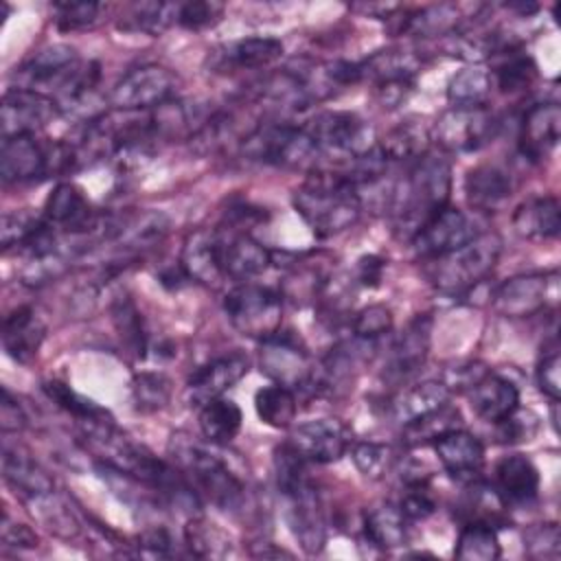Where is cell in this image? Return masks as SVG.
<instances>
[{"label":"cell","mask_w":561,"mask_h":561,"mask_svg":"<svg viewBox=\"0 0 561 561\" xmlns=\"http://www.w3.org/2000/svg\"><path fill=\"white\" fill-rule=\"evenodd\" d=\"M451 193V162L440 153H425L394 182L390 213L401 239H412L419 228L447 206Z\"/></svg>","instance_id":"1"},{"label":"cell","mask_w":561,"mask_h":561,"mask_svg":"<svg viewBox=\"0 0 561 561\" xmlns=\"http://www.w3.org/2000/svg\"><path fill=\"white\" fill-rule=\"evenodd\" d=\"M294 210L318 237H333L351 228L362 215L355 184L342 171L316 169L291 195Z\"/></svg>","instance_id":"2"},{"label":"cell","mask_w":561,"mask_h":561,"mask_svg":"<svg viewBox=\"0 0 561 561\" xmlns=\"http://www.w3.org/2000/svg\"><path fill=\"white\" fill-rule=\"evenodd\" d=\"M169 451L175 467L186 476L202 500L230 513H237L243 506L245 486L219 456L182 432L171 436Z\"/></svg>","instance_id":"3"},{"label":"cell","mask_w":561,"mask_h":561,"mask_svg":"<svg viewBox=\"0 0 561 561\" xmlns=\"http://www.w3.org/2000/svg\"><path fill=\"white\" fill-rule=\"evenodd\" d=\"M239 142L243 158L285 169L311 167L320 156V149L305 125L283 121L256 123Z\"/></svg>","instance_id":"4"},{"label":"cell","mask_w":561,"mask_h":561,"mask_svg":"<svg viewBox=\"0 0 561 561\" xmlns=\"http://www.w3.org/2000/svg\"><path fill=\"white\" fill-rule=\"evenodd\" d=\"M502 237L497 232H480L458 250L438 256L432 270V283L440 294L462 296L480 285L497 265L502 254Z\"/></svg>","instance_id":"5"},{"label":"cell","mask_w":561,"mask_h":561,"mask_svg":"<svg viewBox=\"0 0 561 561\" xmlns=\"http://www.w3.org/2000/svg\"><path fill=\"white\" fill-rule=\"evenodd\" d=\"M224 313L237 333L263 342L280 331L283 296L263 285L239 283L226 294Z\"/></svg>","instance_id":"6"},{"label":"cell","mask_w":561,"mask_h":561,"mask_svg":"<svg viewBox=\"0 0 561 561\" xmlns=\"http://www.w3.org/2000/svg\"><path fill=\"white\" fill-rule=\"evenodd\" d=\"M305 129L316 140L320 156L333 153L346 162L368 153L377 147V138L373 127L355 112L344 110H327L318 112Z\"/></svg>","instance_id":"7"},{"label":"cell","mask_w":561,"mask_h":561,"mask_svg":"<svg viewBox=\"0 0 561 561\" xmlns=\"http://www.w3.org/2000/svg\"><path fill=\"white\" fill-rule=\"evenodd\" d=\"M178 77L160 64H142L125 72L110 90L107 103L123 112H149L175 96Z\"/></svg>","instance_id":"8"},{"label":"cell","mask_w":561,"mask_h":561,"mask_svg":"<svg viewBox=\"0 0 561 561\" xmlns=\"http://www.w3.org/2000/svg\"><path fill=\"white\" fill-rule=\"evenodd\" d=\"M495 114L482 107H449L432 125V140L449 153H471L489 145L497 134Z\"/></svg>","instance_id":"9"},{"label":"cell","mask_w":561,"mask_h":561,"mask_svg":"<svg viewBox=\"0 0 561 561\" xmlns=\"http://www.w3.org/2000/svg\"><path fill=\"white\" fill-rule=\"evenodd\" d=\"M259 366L274 383L287 386L294 392H309L316 375V362L305 344L294 333H274L263 340L259 351Z\"/></svg>","instance_id":"10"},{"label":"cell","mask_w":561,"mask_h":561,"mask_svg":"<svg viewBox=\"0 0 561 561\" xmlns=\"http://www.w3.org/2000/svg\"><path fill=\"white\" fill-rule=\"evenodd\" d=\"M559 272H530L504 280L491 296L495 313L504 318H530L546 309L548 300L557 296ZM554 300V298H552Z\"/></svg>","instance_id":"11"},{"label":"cell","mask_w":561,"mask_h":561,"mask_svg":"<svg viewBox=\"0 0 561 561\" xmlns=\"http://www.w3.org/2000/svg\"><path fill=\"white\" fill-rule=\"evenodd\" d=\"M285 500V517L291 535L307 554L322 552L327 543V517L318 489L307 478L305 482L280 493Z\"/></svg>","instance_id":"12"},{"label":"cell","mask_w":561,"mask_h":561,"mask_svg":"<svg viewBox=\"0 0 561 561\" xmlns=\"http://www.w3.org/2000/svg\"><path fill=\"white\" fill-rule=\"evenodd\" d=\"M478 232L476 221L460 208L445 206L436 215H432L419 232L410 239L412 250L423 259L445 256L467 241H471Z\"/></svg>","instance_id":"13"},{"label":"cell","mask_w":561,"mask_h":561,"mask_svg":"<svg viewBox=\"0 0 561 561\" xmlns=\"http://www.w3.org/2000/svg\"><path fill=\"white\" fill-rule=\"evenodd\" d=\"M55 116H59V105L48 94L28 88H9L0 103L2 138L35 136Z\"/></svg>","instance_id":"14"},{"label":"cell","mask_w":561,"mask_h":561,"mask_svg":"<svg viewBox=\"0 0 561 561\" xmlns=\"http://www.w3.org/2000/svg\"><path fill=\"white\" fill-rule=\"evenodd\" d=\"M287 443L307 462L331 465L348 451L351 436L346 425L337 419H313L294 427Z\"/></svg>","instance_id":"15"},{"label":"cell","mask_w":561,"mask_h":561,"mask_svg":"<svg viewBox=\"0 0 561 561\" xmlns=\"http://www.w3.org/2000/svg\"><path fill=\"white\" fill-rule=\"evenodd\" d=\"M250 370V359L234 351L228 355H219L204 366H199L188 383H186V397L191 405L202 408L210 399L224 397L226 390H230L234 383H239Z\"/></svg>","instance_id":"16"},{"label":"cell","mask_w":561,"mask_h":561,"mask_svg":"<svg viewBox=\"0 0 561 561\" xmlns=\"http://www.w3.org/2000/svg\"><path fill=\"white\" fill-rule=\"evenodd\" d=\"M280 55L283 42L276 37H243L210 50L206 64L213 72H241L267 68L278 61Z\"/></svg>","instance_id":"17"},{"label":"cell","mask_w":561,"mask_h":561,"mask_svg":"<svg viewBox=\"0 0 561 561\" xmlns=\"http://www.w3.org/2000/svg\"><path fill=\"white\" fill-rule=\"evenodd\" d=\"M217 232L221 245V270L226 278L248 280L263 274L274 261V254L245 230L217 228Z\"/></svg>","instance_id":"18"},{"label":"cell","mask_w":561,"mask_h":561,"mask_svg":"<svg viewBox=\"0 0 561 561\" xmlns=\"http://www.w3.org/2000/svg\"><path fill=\"white\" fill-rule=\"evenodd\" d=\"M561 107L557 101H541L526 110L519 125V153L530 160H543L559 142Z\"/></svg>","instance_id":"19"},{"label":"cell","mask_w":561,"mask_h":561,"mask_svg":"<svg viewBox=\"0 0 561 561\" xmlns=\"http://www.w3.org/2000/svg\"><path fill=\"white\" fill-rule=\"evenodd\" d=\"M432 316L419 313L414 316L405 329L397 335L390 357H388V377L390 379H408L414 373H419L430 355V342H432Z\"/></svg>","instance_id":"20"},{"label":"cell","mask_w":561,"mask_h":561,"mask_svg":"<svg viewBox=\"0 0 561 561\" xmlns=\"http://www.w3.org/2000/svg\"><path fill=\"white\" fill-rule=\"evenodd\" d=\"M77 53L68 44H50L33 53L22 68L18 70V88L37 90L42 94H53V90L59 85V81L70 72V68L77 64Z\"/></svg>","instance_id":"21"},{"label":"cell","mask_w":561,"mask_h":561,"mask_svg":"<svg viewBox=\"0 0 561 561\" xmlns=\"http://www.w3.org/2000/svg\"><path fill=\"white\" fill-rule=\"evenodd\" d=\"M180 265L188 280L202 285H219L226 276L221 270V245L217 228H197L182 243Z\"/></svg>","instance_id":"22"},{"label":"cell","mask_w":561,"mask_h":561,"mask_svg":"<svg viewBox=\"0 0 561 561\" xmlns=\"http://www.w3.org/2000/svg\"><path fill=\"white\" fill-rule=\"evenodd\" d=\"M434 451L451 478L460 482H473L480 478L484 465V447L478 436L456 427L434 440Z\"/></svg>","instance_id":"23"},{"label":"cell","mask_w":561,"mask_h":561,"mask_svg":"<svg viewBox=\"0 0 561 561\" xmlns=\"http://www.w3.org/2000/svg\"><path fill=\"white\" fill-rule=\"evenodd\" d=\"M169 226L171 221L162 210H138L125 215L123 219L114 217L110 243H116V248L125 254L145 252L167 237Z\"/></svg>","instance_id":"24"},{"label":"cell","mask_w":561,"mask_h":561,"mask_svg":"<svg viewBox=\"0 0 561 561\" xmlns=\"http://www.w3.org/2000/svg\"><path fill=\"white\" fill-rule=\"evenodd\" d=\"M46 337V324L28 307H15L2 324V348L18 364H31Z\"/></svg>","instance_id":"25"},{"label":"cell","mask_w":561,"mask_h":561,"mask_svg":"<svg viewBox=\"0 0 561 561\" xmlns=\"http://www.w3.org/2000/svg\"><path fill=\"white\" fill-rule=\"evenodd\" d=\"M493 489L506 506H528L539 495V469L522 454L504 456L495 465Z\"/></svg>","instance_id":"26"},{"label":"cell","mask_w":561,"mask_h":561,"mask_svg":"<svg viewBox=\"0 0 561 561\" xmlns=\"http://www.w3.org/2000/svg\"><path fill=\"white\" fill-rule=\"evenodd\" d=\"M469 401L476 416L495 425L519 408V390L511 379L489 370L471 386Z\"/></svg>","instance_id":"27"},{"label":"cell","mask_w":561,"mask_h":561,"mask_svg":"<svg viewBox=\"0 0 561 561\" xmlns=\"http://www.w3.org/2000/svg\"><path fill=\"white\" fill-rule=\"evenodd\" d=\"M513 193L511 175L495 164H480L465 175V197L480 213L500 210Z\"/></svg>","instance_id":"28"},{"label":"cell","mask_w":561,"mask_h":561,"mask_svg":"<svg viewBox=\"0 0 561 561\" xmlns=\"http://www.w3.org/2000/svg\"><path fill=\"white\" fill-rule=\"evenodd\" d=\"M2 476L7 484L26 502L55 491L53 476L39 462H35L28 454L9 449L7 445L2 447Z\"/></svg>","instance_id":"29"},{"label":"cell","mask_w":561,"mask_h":561,"mask_svg":"<svg viewBox=\"0 0 561 561\" xmlns=\"http://www.w3.org/2000/svg\"><path fill=\"white\" fill-rule=\"evenodd\" d=\"M449 399H451V390L443 381L427 379L401 390L392 399L390 412H392V419L403 427L416 419H423L449 405Z\"/></svg>","instance_id":"30"},{"label":"cell","mask_w":561,"mask_h":561,"mask_svg":"<svg viewBox=\"0 0 561 561\" xmlns=\"http://www.w3.org/2000/svg\"><path fill=\"white\" fill-rule=\"evenodd\" d=\"M421 66L423 59L414 50L403 48L377 50L370 57L357 61L359 81H370L373 85L390 81H414Z\"/></svg>","instance_id":"31"},{"label":"cell","mask_w":561,"mask_h":561,"mask_svg":"<svg viewBox=\"0 0 561 561\" xmlns=\"http://www.w3.org/2000/svg\"><path fill=\"white\" fill-rule=\"evenodd\" d=\"M513 228L524 239H554L561 228V206L552 195L530 197L513 213Z\"/></svg>","instance_id":"32"},{"label":"cell","mask_w":561,"mask_h":561,"mask_svg":"<svg viewBox=\"0 0 561 561\" xmlns=\"http://www.w3.org/2000/svg\"><path fill=\"white\" fill-rule=\"evenodd\" d=\"M432 140V129L425 125L423 118L410 116L386 131L383 138L377 140L379 151L388 162L392 160H419L427 153Z\"/></svg>","instance_id":"33"},{"label":"cell","mask_w":561,"mask_h":561,"mask_svg":"<svg viewBox=\"0 0 561 561\" xmlns=\"http://www.w3.org/2000/svg\"><path fill=\"white\" fill-rule=\"evenodd\" d=\"M42 390L46 392V397L57 405L61 408L66 414H70L77 425L81 427V434L85 432H92L101 425H107V423H114V419L110 416L107 410H103L101 405H96L92 399H85L83 394H79L77 390H72L66 381H59V379H46L42 383Z\"/></svg>","instance_id":"34"},{"label":"cell","mask_w":561,"mask_h":561,"mask_svg":"<svg viewBox=\"0 0 561 561\" xmlns=\"http://www.w3.org/2000/svg\"><path fill=\"white\" fill-rule=\"evenodd\" d=\"M408 524L399 504L381 502L364 513V537L377 550L401 548L408 541Z\"/></svg>","instance_id":"35"},{"label":"cell","mask_w":561,"mask_h":561,"mask_svg":"<svg viewBox=\"0 0 561 561\" xmlns=\"http://www.w3.org/2000/svg\"><path fill=\"white\" fill-rule=\"evenodd\" d=\"M497 61L491 70L493 83L504 92V94H515V92H524L528 90L539 72H537V64L530 55H526L524 50H519V46H511V48H502L500 53L493 55Z\"/></svg>","instance_id":"36"},{"label":"cell","mask_w":561,"mask_h":561,"mask_svg":"<svg viewBox=\"0 0 561 561\" xmlns=\"http://www.w3.org/2000/svg\"><path fill=\"white\" fill-rule=\"evenodd\" d=\"M241 408L232 399L217 397L199 408V430L210 445L232 443L241 430Z\"/></svg>","instance_id":"37"},{"label":"cell","mask_w":561,"mask_h":561,"mask_svg":"<svg viewBox=\"0 0 561 561\" xmlns=\"http://www.w3.org/2000/svg\"><path fill=\"white\" fill-rule=\"evenodd\" d=\"M493 77L482 64H471L458 70L447 83V101L451 107H482L491 96Z\"/></svg>","instance_id":"38"},{"label":"cell","mask_w":561,"mask_h":561,"mask_svg":"<svg viewBox=\"0 0 561 561\" xmlns=\"http://www.w3.org/2000/svg\"><path fill=\"white\" fill-rule=\"evenodd\" d=\"M110 316H112V324H114L125 351L131 357L142 359L147 355L149 344H147V329H145V322H142V316H140L136 302L127 294H121L112 300Z\"/></svg>","instance_id":"39"},{"label":"cell","mask_w":561,"mask_h":561,"mask_svg":"<svg viewBox=\"0 0 561 561\" xmlns=\"http://www.w3.org/2000/svg\"><path fill=\"white\" fill-rule=\"evenodd\" d=\"M254 410L256 416L274 427V430H287L291 427L296 412H298V397L291 388L280 383H270L256 390L254 394Z\"/></svg>","instance_id":"40"},{"label":"cell","mask_w":561,"mask_h":561,"mask_svg":"<svg viewBox=\"0 0 561 561\" xmlns=\"http://www.w3.org/2000/svg\"><path fill=\"white\" fill-rule=\"evenodd\" d=\"M184 543L188 552L199 559H226L232 554V539L228 533L202 515L188 517L184 526Z\"/></svg>","instance_id":"41"},{"label":"cell","mask_w":561,"mask_h":561,"mask_svg":"<svg viewBox=\"0 0 561 561\" xmlns=\"http://www.w3.org/2000/svg\"><path fill=\"white\" fill-rule=\"evenodd\" d=\"M502 548L497 539V530L484 522H467L460 528L456 539L454 557L460 561H495L500 559Z\"/></svg>","instance_id":"42"},{"label":"cell","mask_w":561,"mask_h":561,"mask_svg":"<svg viewBox=\"0 0 561 561\" xmlns=\"http://www.w3.org/2000/svg\"><path fill=\"white\" fill-rule=\"evenodd\" d=\"M456 427H462V419H460V412L449 403L423 419H416V421L403 425L401 438H403V445L419 447V445L434 443L438 436H443Z\"/></svg>","instance_id":"43"},{"label":"cell","mask_w":561,"mask_h":561,"mask_svg":"<svg viewBox=\"0 0 561 561\" xmlns=\"http://www.w3.org/2000/svg\"><path fill=\"white\" fill-rule=\"evenodd\" d=\"M175 18H178V4L140 2V4L131 7V11L125 15V20L118 24V28L134 31V33H147V35H160L171 24H175Z\"/></svg>","instance_id":"44"},{"label":"cell","mask_w":561,"mask_h":561,"mask_svg":"<svg viewBox=\"0 0 561 561\" xmlns=\"http://www.w3.org/2000/svg\"><path fill=\"white\" fill-rule=\"evenodd\" d=\"M171 392H173V383L162 373L145 370V373H136L131 379V401L138 412L151 414L167 408V403L171 401Z\"/></svg>","instance_id":"45"},{"label":"cell","mask_w":561,"mask_h":561,"mask_svg":"<svg viewBox=\"0 0 561 561\" xmlns=\"http://www.w3.org/2000/svg\"><path fill=\"white\" fill-rule=\"evenodd\" d=\"M33 511V515L57 537L61 539H75L81 530V524L79 519L75 517V513L61 502L55 497V491L48 493V495H42V497H35V500H28L26 502Z\"/></svg>","instance_id":"46"},{"label":"cell","mask_w":561,"mask_h":561,"mask_svg":"<svg viewBox=\"0 0 561 561\" xmlns=\"http://www.w3.org/2000/svg\"><path fill=\"white\" fill-rule=\"evenodd\" d=\"M351 458H353L357 471L370 480L386 478L397 465L394 449L383 443H373V440L355 443L351 449Z\"/></svg>","instance_id":"47"},{"label":"cell","mask_w":561,"mask_h":561,"mask_svg":"<svg viewBox=\"0 0 561 561\" xmlns=\"http://www.w3.org/2000/svg\"><path fill=\"white\" fill-rule=\"evenodd\" d=\"M42 228V215H33L28 210H9L2 215L0 226V243L2 250L9 252L11 248L22 250L33 234Z\"/></svg>","instance_id":"48"},{"label":"cell","mask_w":561,"mask_h":561,"mask_svg":"<svg viewBox=\"0 0 561 561\" xmlns=\"http://www.w3.org/2000/svg\"><path fill=\"white\" fill-rule=\"evenodd\" d=\"M226 13L224 2L217 0H188L178 4V18L175 24L186 31H206L221 22Z\"/></svg>","instance_id":"49"},{"label":"cell","mask_w":561,"mask_h":561,"mask_svg":"<svg viewBox=\"0 0 561 561\" xmlns=\"http://www.w3.org/2000/svg\"><path fill=\"white\" fill-rule=\"evenodd\" d=\"M55 24L64 33L85 31L99 22V2H55Z\"/></svg>","instance_id":"50"},{"label":"cell","mask_w":561,"mask_h":561,"mask_svg":"<svg viewBox=\"0 0 561 561\" xmlns=\"http://www.w3.org/2000/svg\"><path fill=\"white\" fill-rule=\"evenodd\" d=\"M539 425H541L539 414H535L528 408L526 410L517 408L506 419L495 423L497 438H500V443H506V445L533 440L537 436V432H539Z\"/></svg>","instance_id":"51"},{"label":"cell","mask_w":561,"mask_h":561,"mask_svg":"<svg viewBox=\"0 0 561 561\" xmlns=\"http://www.w3.org/2000/svg\"><path fill=\"white\" fill-rule=\"evenodd\" d=\"M524 550L533 559H559L561 533L554 522L533 524L524 533Z\"/></svg>","instance_id":"52"},{"label":"cell","mask_w":561,"mask_h":561,"mask_svg":"<svg viewBox=\"0 0 561 561\" xmlns=\"http://www.w3.org/2000/svg\"><path fill=\"white\" fill-rule=\"evenodd\" d=\"M394 324V316L386 305H368L355 313L351 329L355 337L362 340H379L381 335L390 333Z\"/></svg>","instance_id":"53"},{"label":"cell","mask_w":561,"mask_h":561,"mask_svg":"<svg viewBox=\"0 0 561 561\" xmlns=\"http://www.w3.org/2000/svg\"><path fill=\"white\" fill-rule=\"evenodd\" d=\"M408 491L403 493L399 508L408 522H423L436 511V500L432 497L427 482H414L405 484Z\"/></svg>","instance_id":"54"},{"label":"cell","mask_w":561,"mask_h":561,"mask_svg":"<svg viewBox=\"0 0 561 561\" xmlns=\"http://www.w3.org/2000/svg\"><path fill=\"white\" fill-rule=\"evenodd\" d=\"M561 359H559V348L552 346L537 364V386L543 394L550 397V401H559L561 394Z\"/></svg>","instance_id":"55"},{"label":"cell","mask_w":561,"mask_h":561,"mask_svg":"<svg viewBox=\"0 0 561 561\" xmlns=\"http://www.w3.org/2000/svg\"><path fill=\"white\" fill-rule=\"evenodd\" d=\"M0 539L9 548H37L39 539L35 530H31L26 524L13 522L9 513L2 515V526H0Z\"/></svg>","instance_id":"56"},{"label":"cell","mask_w":561,"mask_h":561,"mask_svg":"<svg viewBox=\"0 0 561 561\" xmlns=\"http://www.w3.org/2000/svg\"><path fill=\"white\" fill-rule=\"evenodd\" d=\"M138 543V554L145 557H171V535L162 526H151L142 530L136 539Z\"/></svg>","instance_id":"57"},{"label":"cell","mask_w":561,"mask_h":561,"mask_svg":"<svg viewBox=\"0 0 561 561\" xmlns=\"http://www.w3.org/2000/svg\"><path fill=\"white\" fill-rule=\"evenodd\" d=\"M0 427L4 434L22 432L26 427V414L18 399L9 392V388H2V401H0Z\"/></svg>","instance_id":"58"},{"label":"cell","mask_w":561,"mask_h":561,"mask_svg":"<svg viewBox=\"0 0 561 561\" xmlns=\"http://www.w3.org/2000/svg\"><path fill=\"white\" fill-rule=\"evenodd\" d=\"M383 270H386V261L377 254H366L357 261L355 265V283H359L362 287H379L381 278H383Z\"/></svg>","instance_id":"59"},{"label":"cell","mask_w":561,"mask_h":561,"mask_svg":"<svg viewBox=\"0 0 561 561\" xmlns=\"http://www.w3.org/2000/svg\"><path fill=\"white\" fill-rule=\"evenodd\" d=\"M414 90V81H390V83H379L375 85V99L379 101L381 107H399L410 92Z\"/></svg>","instance_id":"60"}]
</instances>
